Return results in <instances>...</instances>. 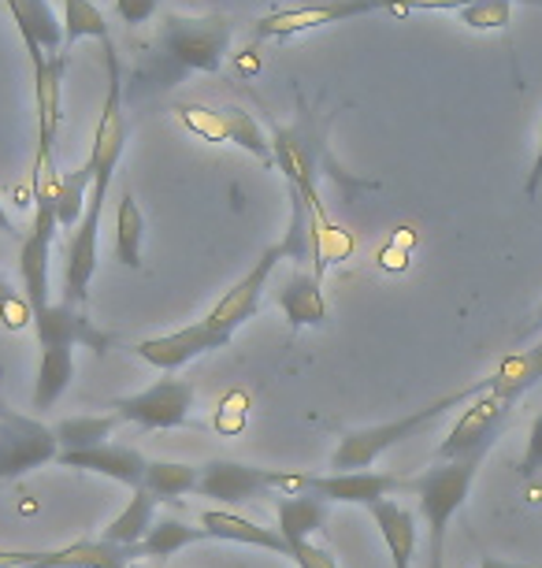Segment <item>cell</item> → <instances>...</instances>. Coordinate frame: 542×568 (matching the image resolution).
Returning a JSON list of instances; mask_svg holds the SVG:
<instances>
[{"label": "cell", "mask_w": 542, "mask_h": 568, "mask_svg": "<svg viewBox=\"0 0 542 568\" xmlns=\"http://www.w3.org/2000/svg\"><path fill=\"white\" fill-rule=\"evenodd\" d=\"M208 539V531L205 528H194V524H186V520H175V517H164V520H156L153 528H149V535L142 539V557H175L178 550H186V546H194V542H205Z\"/></svg>", "instance_id": "cell-27"}, {"label": "cell", "mask_w": 542, "mask_h": 568, "mask_svg": "<svg viewBox=\"0 0 542 568\" xmlns=\"http://www.w3.org/2000/svg\"><path fill=\"white\" fill-rule=\"evenodd\" d=\"M0 234H8V239H16L19 227L12 223V216H8V209H4V197H0Z\"/></svg>", "instance_id": "cell-38"}, {"label": "cell", "mask_w": 542, "mask_h": 568, "mask_svg": "<svg viewBox=\"0 0 542 568\" xmlns=\"http://www.w3.org/2000/svg\"><path fill=\"white\" fill-rule=\"evenodd\" d=\"M275 302L286 313V324L294 331L301 327H320L327 320V297H324V278L313 272H294L279 286Z\"/></svg>", "instance_id": "cell-17"}, {"label": "cell", "mask_w": 542, "mask_h": 568, "mask_svg": "<svg viewBox=\"0 0 542 568\" xmlns=\"http://www.w3.org/2000/svg\"><path fill=\"white\" fill-rule=\"evenodd\" d=\"M487 383H491V394L505 398L509 405H517L528 390H535L542 383V342H535L531 349L509 353V357L487 375Z\"/></svg>", "instance_id": "cell-20"}, {"label": "cell", "mask_w": 542, "mask_h": 568, "mask_svg": "<svg viewBox=\"0 0 542 568\" xmlns=\"http://www.w3.org/2000/svg\"><path fill=\"white\" fill-rule=\"evenodd\" d=\"M201 528L208 531V539L257 546V550H272L279 557H290V542L283 539L279 528H260V524L238 517V513H231V509H205L201 513Z\"/></svg>", "instance_id": "cell-18"}, {"label": "cell", "mask_w": 542, "mask_h": 568, "mask_svg": "<svg viewBox=\"0 0 542 568\" xmlns=\"http://www.w3.org/2000/svg\"><path fill=\"white\" fill-rule=\"evenodd\" d=\"M219 112H223V123H227V145L246 149V153L257 156L260 164H275L272 138L264 134L257 115H249L246 109H238V104H227V109H219Z\"/></svg>", "instance_id": "cell-28"}, {"label": "cell", "mask_w": 542, "mask_h": 568, "mask_svg": "<svg viewBox=\"0 0 542 568\" xmlns=\"http://www.w3.org/2000/svg\"><path fill=\"white\" fill-rule=\"evenodd\" d=\"M428 568H446V546L428 542Z\"/></svg>", "instance_id": "cell-39"}, {"label": "cell", "mask_w": 542, "mask_h": 568, "mask_svg": "<svg viewBox=\"0 0 542 568\" xmlns=\"http://www.w3.org/2000/svg\"><path fill=\"white\" fill-rule=\"evenodd\" d=\"M57 209L45 194H34V223H30L23 245H19V275L27 286V302L34 313L52 305V239H57Z\"/></svg>", "instance_id": "cell-12"}, {"label": "cell", "mask_w": 542, "mask_h": 568, "mask_svg": "<svg viewBox=\"0 0 542 568\" xmlns=\"http://www.w3.org/2000/svg\"><path fill=\"white\" fill-rule=\"evenodd\" d=\"M246 416H249V398L242 390H231L227 398L219 402L212 424H216V432H223V435H238L242 427H246Z\"/></svg>", "instance_id": "cell-33"}, {"label": "cell", "mask_w": 542, "mask_h": 568, "mask_svg": "<svg viewBox=\"0 0 542 568\" xmlns=\"http://www.w3.org/2000/svg\"><path fill=\"white\" fill-rule=\"evenodd\" d=\"M517 471H520V479H531L542 471V413L528 427V446H524V457H520Z\"/></svg>", "instance_id": "cell-34"}, {"label": "cell", "mask_w": 542, "mask_h": 568, "mask_svg": "<svg viewBox=\"0 0 542 568\" xmlns=\"http://www.w3.org/2000/svg\"><path fill=\"white\" fill-rule=\"evenodd\" d=\"M376 12H390L401 16V0H327V4H301V8H279V12H268L257 19L253 34L260 41H286L294 34H308V30L320 27H335V23H349V19H365Z\"/></svg>", "instance_id": "cell-9"}, {"label": "cell", "mask_w": 542, "mask_h": 568, "mask_svg": "<svg viewBox=\"0 0 542 568\" xmlns=\"http://www.w3.org/2000/svg\"><path fill=\"white\" fill-rule=\"evenodd\" d=\"M142 245H145V216H142V209H137L134 194H123L120 212H115V239H112L115 261L137 272V267H142Z\"/></svg>", "instance_id": "cell-26"}, {"label": "cell", "mask_w": 542, "mask_h": 568, "mask_svg": "<svg viewBox=\"0 0 542 568\" xmlns=\"http://www.w3.org/2000/svg\"><path fill=\"white\" fill-rule=\"evenodd\" d=\"M279 261H286V245H283V242H275V245H268V250H264V253L257 256V264H253L249 272L242 275L238 283L231 286V291L223 294L219 302L208 308L205 324H208L212 331H219V335L235 338V331H238L242 324H249V320L260 313L264 286H268V278H272L275 267H279Z\"/></svg>", "instance_id": "cell-11"}, {"label": "cell", "mask_w": 542, "mask_h": 568, "mask_svg": "<svg viewBox=\"0 0 542 568\" xmlns=\"http://www.w3.org/2000/svg\"><path fill=\"white\" fill-rule=\"evenodd\" d=\"M201 479V465H186V460H149L145 479L137 490H149L153 498H183L194 495Z\"/></svg>", "instance_id": "cell-24"}, {"label": "cell", "mask_w": 542, "mask_h": 568, "mask_svg": "<svg viewBox=\"0 0 542 568\" xmlns=\"http://www.w3.org/2000/svg\"><path fill=\"white\" fill-rule=\"evenodd\" d=\"M60 457V443L52 424H41L34 416L16 413L4 402V379H0V484L27 476L34 468H45Z\"/></svg>", "instance_id": "cell-7"}, {"label": "cell", "mask_w": 542, "mask_h": 568, "mask_svg": "<svg viewBox=\"0 0 542 568\" xmlns=\"http://www.w3.org/2000/svg\"><path fill=\"white\" fill-rule=\"evenodd\" d=\"M235 41V19L227 16H178L167 12L153 41L142 49L126 82V98L145 101L175 90L186 74H219Z\"/></svg>", "instance_id": "cell-2"}, {"label": "cell", "mask_w": 542, "mask_h": 568, "mask_svg": "<svg viewBox=\"0 0 542 568\" xmlns=\"http://www.w3.org/2000/svg\"><path fill=\"white\" fill-rule=\"evenodd\" d=\"M327 506L316 495H275V517H279V535L286 542H313V535L327 524Z\"/></svg>", "instance_id": "cell-21"}, {"label": "cell", "mask_w": 542, "mask_h": 568, "mask_svg": "<svg viewBox=\"0 0 542 568\" xmlns=\"http://www.w3.org/2000/svg\"><path fill=\"white\" fill-rule=\"evenodd\" d=\"M305 487V471H279V468H257L242 460H205L197 479V495L212 498L219 506H246L253 498H275V495H297Z\"/></svg>", "instance_id": "cell-6"}, {"label": "cell", "mask_w": 542, "mask_h": 568, "mask_svg": "<svg viewBox=\"0 0 542 568\" xmlns=\"http://www.w3.org/2000/svg\"><path fill=\"white\" fill-rule=\"evenodd\" d=\"M74 379V349L71 346H41L38 379H34V409L49 413Z\"/></svg>", "instance_id": "cell-22"}, {"label": "cell", "mask_w": 542, "mask_h": 568, "mask_svg": "<svg viewBox=\"0 0 542 568\" xmlns=\"http://www.w3.org/2000/svg\"><path fill=\"white\" fill-rule=\"evenodd\" d=\"M57 465L63 468H79V471H93V476H104L112 484H123L137 490L145 479V468H149V457L142 449L134 446H123V443H101L93 449H74V454H60Z\"/></svg>", "instance_id": "cell-16"}, {"label": "cell", "mask_w": 542, "mask_h": 568, "mask_svg": "<svg viewBox=\"0 0 542 568\" xmlns=\"http://www.w3.org/2000/svg\"><path fill=\"white\" fill-rule=\"evenodd\" d=\"M409 479L395 476V471H324V476H313V471H305V495H316L324 498L327 506H379V501H387L390 495H398V490H406ZM297 490V495H301Z\"/></svg>", "instance_id": "cell-13"}, {"label": "cell", "mask_w": 542, "mask_h": 568, "mask_svg": "<svg viewBox=\"0 0 542 568\" xmlns=\"http://www.w3.org/2000/svg\"><path fill=\"white\" fill-rule=\"evenodd\" d=\"M480 568H535V565H520V561H502V557H483Z\"/></svg>", "instance_id": "cell-40"}, {"label": "cell", "mask_w": 542, "mask_h": 568, "mask_svg": "<svg viewBox=\"0 0 542 568\" xmlns=\"http://www.w3.org/2000/svg\"><path fill=\"white\" fill-rule=\"evenodd\" d=\"M469 30H502L513 19V0H475V4L457 12Z\"/></svg>", "instance_id": "cell-31"}, {"label": "cell", "mask_w": 542, "mask_h": 568, "mask_svg": "<svg viewBox=\"0 0 542 568\" xmlns=\"http://www.w3.org/2000/svg\"><path fill=\"white\" fill-rule=\"evenodd\" d=\"M194 383L190 379H175V375H164L153 387L137 390V394H123V398H112L109 409L126 424H137L145 432H172V427H186L190 413H194Z\"/></svg>", "instance_id": "cell-8"}, {"label": "cell", "mask_w": 542, "mask_h": 568, "mask_svg": "<svg viewBox=\"0 0 542 568\" xmlns=\"http://www.w3.org/2000/svg\"><path fill=\"white\" fill-rule=\"evenodd\" d=\"M156 506H161V498H153L149 490H134L131 501H126V506L115 513V520L101 531V539L115 546H142L149 528L156 524Z\"/></svg>", "instance_id": "cell-23"}, {"label": "cell", "mask_w": 542, "mask_h": 568, "mask_svg": "<svg viewBox=\"0 0 542 568\" xmlns=\"http://www.w3.org/2000/svg\"><path fill=\"white\" fill-rule=\"evenodd\" d=\"M175 115L183 120V126L190 134L205 138V142L227 145V123H223L219 109H205V104H178Z\"/></svg>", "instance_id": "cell-30"}, {"label": "cell", "mask_w": 542, "mask_h": 568, "mask_svg": "<svg viewBox=\"0 0 542 568\" xmlns=\"http://www.w3.org/2000/svg\"><path fill=\"white\" fill-rule=\"evenodd\" d=\"M231 342H235V338L219 335V331H212L205 320H197V324H186V327H178V331H167V335L142 338L134 346V353L145 364H153V368L175 375L178 368H186L190 361L205 357V353H216V349H227Z\"/></svg>", "instance_id": "cell-14"}, {"label": "cell", "mask_w": 542, "mask_h": 568, "mask_svg": "<svg viewBox=\"0 0 542 568\" xmlns=\"http://www.w3.org/2000/svg\"><path fill=\"white\" fill-rule=\"evenodd\" d=\"M535 320H539V327H542V305H539V313H535Z\"/></svg>", "instance_id": "cell-42"}, {"label": "cell", "mask_w": 542, "mask_h": 568, "mask_svg": "<svg viewBox=\"0 0 542 568\" xmlns=\"http://www.w3.org/2000/svg\"><path fill=\"white\" fill-rule=\"evenodd\" d=\"M34 335L41 346H71V349L86 346L98 353V357H104L115 342V331L98 327L86 308L68 305V302H52L41 308V313H34Z\"/></svg>", "instance_id": "cell-15"}, {"label": "cell", "mask_w": 542, "mask_h": 568, "mask_svg": "<svg viewBox=\"0 0 542 568\" xmlns=\"http://www.w3.org/2000/svg\"><path fill=\"white\" fill-rule=\"evenodd\" d=\"M0 324L8 331L34 327V308H30L27 294H16V286L4 275H0Z\"/></svg>", "instance_id": "cell-32"}, {"label": "cell", "mask_w": 542, "mask_h": 568, "mask_svg": "<svg viewBox=\"0 0 542 568\" xmlns=\"http://www.w3.org/2000/svg\"><path fill=\"white\" fill-rule=\"evenodd\" d=\"M290 561L297 568H338L331 550H324L316 542H290Z\"/></svg>", "instance_id": "cell-35"}, {"label": "cell", "mask_w": 542, "mask_h": 568, "mask_svg": "<svg viewBox=\"0 0 542 568\" xmlns=\"http://www.w3.org/2000/svg\"><path fill=\"white\" fill-rule=\"evenodd\" d=\"M368 513H371V520H376L382 542H387L395 568H412V561H417V542H420L417 513L406 509L395 498L379 501V506H371Z\"/></svg>", "instance_id": "cell-19"}, {"label": "cell", "mask_w": 542, "mask_h": 568, "mask_svg": "<svg viewBox=\"0 0 542 568\" xmlns=\"http://www.w3.org/2000/svg\"><path fill=\"white\" fill-rule=\"evenodd\" d=\"M483 390H491L487 375H483V379H475L472 387H461V390L446 394V398H434V402L423 405V409H412L406 416H398V420L349 427V432H342V438H338V446L331 454V471H365V468H371L382 454H387V449L401 446L406 438L423 432V427L434 424L439 416H446L450 409H461V405H469L472 398H480Z\"/></svg>", "instance_id": "cell-4"}, {"label": "cell", "mask_w": 542, "mask_h": 568, "mask_svg": "<svg viewBox=\"0 0 542 568\" xmlns=\"http://www.w3.org/2000/svg\"><path fill=\"white\" fill-rule=\"evenodd\" d=\"M120 424L123 420L115 413H104V416H68V420L52 424V432H57L60 454H74V449H93V446L109 443L112 432Z\"/></svg>", "instance_id": "cell-25"}, {"label": "cell", "mask_w": 542, "mask_h": 568, "mask_svg": "<svg viewBox=\"0 0 542 568\" xmlns=\"http://www.w3.org/2000/svg\"><path fill=\"white\" fill-rule=\"evenodd\" d=\"M513 4H535V8H542V0H513Z\"/></svg>", "instance_id": "cell-41"}, {"label": "cell", "mask_w": 542, "mask_h": 568, "mask_svg": "<svg viewBox=\"0 0 542 568\" xmlns=\"http://www.w3.org/2000/svg\"><path fill=\"white\" fill-rule=\"evenodd\" d=\"M63 41L68 45H79L86 38H98L101 45L112 41V30H109V19L93 0H63Z\"/></svg>", "instance_id": "cell-29"}, {"label": "cell", "mask_w": 542, "mask_h": 568, "mask_svg": "<svg viewBox=\"0 0 542 568\" xmlns=\"http://www.w3.org/2000/svg\"><path fill=\"white\" fill-rule=\"evenodd\" d=\"M487 457H453V460H434L428 471L409 479L412 495L420 498V517L428 520V542L446 546V531L450 520L461 513V506L472 495V484L480 476V465Z\"/></svg>", "instance_id": "cell-5"}, {"label": "cell", "mask_w": 542, "mask_h": 568, "mask_svg": "<svg viewBox=\"0 0 542 568\" xmlns=\"http://www.w3.org/2000/svg\"><path fill=\"white\" fill-rule=\"evenodd\" d=\"M104 71H109V93H104L101 120H98V131H93V145L86 156V164L93 168V186L86 201V216L71 231L68 261H63V302L79 305V308H86L90 302V283H93V272H98V234H101L104 201H109V186L126 149V112H123L126 82H123L112 41L104 45Z\"/></svg>", "instance_id": "cell-1"}, {"label": "cell", "mask_w": 542, "mask_h": 568, "mask_svg": "<svg viewBox=\"0 0 542 568\" xmlns=\"http://www.w3.org/2000/svg\"><path fill=\"white\" fill-rule=\"evenodd\" d=\"M156 8H161V0H115V16H120L126 27L149 23V19L156 16Z\"/></svg>", "instance_id": "cell-36"}, {"label": "cell", "mask_w": 542, "mask_h": 568, "mask_svg": "<svg viewBox=\"0 0 542 568\" xmlns=\"http://www.w3.org/2000/svg\"><path fill=\"white\" fill-rule=\"evenodd\" d=\"M264 123H268L275 168L286 175V186L297 190V194L308 201V209H324L320 205V179L324 175L331 179L346 197L379 186V182L357 179L354 171H346L338 164L331 153L335 112H324V109H316V104H308L305 93H297V120L290 126L275 123L272 115H264Z\"/></svg>", "instance_id": "cell-3"}, {"label": "cell", "mask_w": 542, "mask_h": 568, "mask_svg": "<svg viewBox=\"0 0 542 568\" xmlns=\"http://www.w3.org/2000/svg\"><path fill=\"white\" fill-rule=\"evenodd\" d=\"M509 416H513V405L498 394L483 390L480 398H472L457 416V424L450 427V435L442 438L439 449H434V460H453V457H487L491 446L502 438L509 427Z\"/></svg>", "instance_id": "cell-10"}, {"label": "cell", "mask_w": 542, "mask_h": 568, "mask_svg": "<svg viewBox=\"0 0 542 568\" xmlns=\"http://www.w3.org/2000/svg\"><path fill=\"white\" fill-rule=\"evenodd\" d=\"M542 190V131H539V149H535V164L528 171V182H524V197L535 201V194Z\"/></svg>", "instance_id": "cell-37"}]
</instances>
